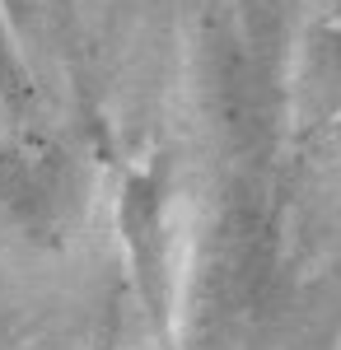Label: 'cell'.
Returning <instances> with one entry per match:
<instances>
[{
  "mask_svg": "<svg viewBox=\"0 0 341 350\" xmlns=\"http://www.w3.org/2000/svg\"><path fill=\"white\" fill-rule=\"evenodd\" d=\"M66 191V168L56 163V154L0 145V215H10L24 234H56Z\"/></svg>",
  "mask_w": 341,
  "mask_h": 350,
  "instance_id": "obj_1",
  "label": "cell"
},
{
  "mask_svg": "<svg viewBox=\"0 0 341 350\" xmlns=\"http://www.w3.org/2000/svg\"><path fill=\"white\" fill-rule=\"evenodd\" d=\"M122 234H127V252L145 299L159 308L164 295V187L159 178L136 173L127 191H122Z\"/></svg>",
  "mask_w": 341,
  "mask_h": 350,
  "instance_id": "obj_2",
  "label": "cell"
},
{
  "mask_svg": "<svg viewBox=\"0 0 341 350\" xmlns=\"http://www.w3.org/2000/svg\"><path fill=\"white\" fill-rule=\"evenodd\" d=\"M28 103V75H24V61L10 42V24H5V10H0V108L5 112H19Z\"/></svg>",
  "mask_w": 341,
  "mask_h": 350,
  "instance_id": "obj_3",
  "label": "cell"
}]
</instances>
